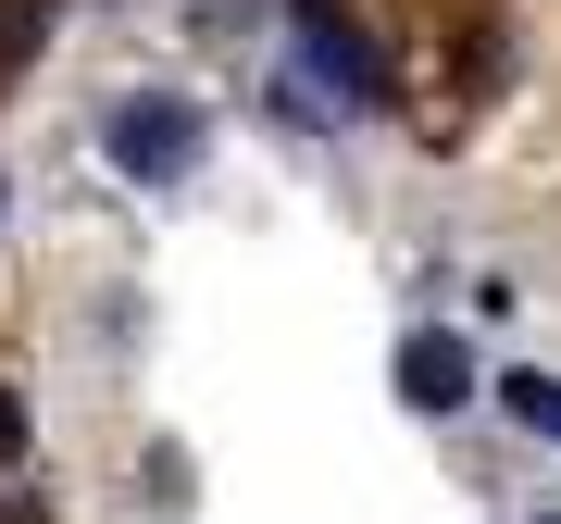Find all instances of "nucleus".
Here are the masks:
<instances>
[{"mask_svg":"<svg viewBox=\"0 0 561 524\" xmlns=\"http://www.w3.org/2000/svg\"><path fill=\"white\" fill-rule=\"evenodd\" d=\"M537 524H561V512H537Z\"/></svg>","mask_w":561,"mask_h":524,"instance_id":"nucleus-7","label":"nucleus"},{"mask_svg":"<svg viewBox=\"0 0 561 524\" xmlns=\"http://www.w3.org/2000/svg\"><path fill=\"white\" fill-rule=\"evenodd\" d=\"M13 449H25V400L0 387V463H13Z\"/></svg>","mask_w":561,"mask_h":524,"instance_id":"nucleus-6","label":"nucleus"},{"mask_svg":"<svg viewBox=\"0 0 561 524\" xmlns=\"http://www.w3.org/2000/svg\"><path fill=\"white\" fill-rule=\"evenodd\" d=\"M113 162L138 187H175L187 162H201V113H187V101H125L113 113Z\"/></svg>","mask_w":561,"mask_h":524,"instance_id":"nucleus-2","label":"nucleus"},{"mask_svg":"<svg viewBox=\"0 0 561 524\" xmlns=\"http://www.w3.org/2000/svg\"><path fill=\"white\" fill-rule=\"evenodd\" d=\"M500 400H512L524 437H561V375H500Z\"/></svg>","mask_w":561,"mask_h":524,"instance_id":"nucleus-4","label":"nucleus"},{"mask_svg":"<svg viewBox=\"0 0 561 524\" xmlns=\"http://www.w3.org/2000/svg\"><path fill=\"white\" fill-rule=\"evenodd\" d=\"M375 101H387L375 38H362L337 0H300V13H287V113H312V125H362Z\"/></svg>","mask_w":561,"mask_h":524,"instance_id":"nucleus-1","label":"nucleus"},{"mask_svg":"<svg viewBox=\"0 0 561 524\" xmlns=\"http://www.w3.org/2000/svg\"><path fill=\"white\" fill-rule=\"evenodd\" d=\"M38 25H50V0H0V62H13V50H38Z\"/></svg>","mask_w":561,"mask_h":524,"instance_id":"nucleus-5","label":"nucleus"},{"mask_svg":"<svg viewBox=\"0 0 561 524\" xmlns=\"http://www.w3.org/2000/svg\"><path fill=\"white\" fill-rule=\"evenodd\" d=\"M400 400H412V412H461V400H474V350H461L449 324L400 338Z\"/></svg>","mask_w":561,"mask_h":524,"instance_id":"nucleus-3","label":"nucleus"}]
</instances>
